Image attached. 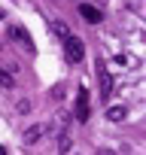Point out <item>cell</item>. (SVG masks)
I'll return each instance as SVG.
<instances>
[{
    "mask_svg": "<svg viewBox=\"0 0 146 155\" xmlns=\"http://www.w3.org/2000/svg\"><path fill=\"white\" fill-rule=\"evenodd\" d=\"M88 116H91L88 91H85V88H79V94H76V119H79V122H88Z\"/></svg>",
    "mask_w": 146,
    "mask_h": 155,
    "instance_id": "2",
    "label": "cell"
},
{
    "mask_svg": "<svg viewBox=\"0 0 146 155\" xmlns=\"http://www.w3.org/2000/svg\"><path fill=\"white\" fill-rule=\"evenodd\" d=\"M0 85H3V88H12V76L3 73V70H0Z\"/></svg>",
    "mask_w": 146,
    "mask_h": 155,
    "instance_id": "10",
    "label": "cell"
},
{
    "mask_svg": "<svg viewBox=\"0 0 146 155\" xmlns=\"http://www.w3.org/2000/svg\"><path fill=\"white\" fill-rule=\"evenodd\" d=\"M58 152H61V155L70 152V134H67V131H61V137H58Z\"/></svg>",
    "mask_w": 146,
    "mask_h": 155,
    "instance_id": "9",
    "label": "cell"
},
{
    "mask_svg": "<svg viewBox=\"0 0 146 155\" xmlns=\"http://www.w3.org/2000/svg\"><path fill=\"white\" fill-rule=\"evenodd\" d=\"M49 28H52V34H55L58 40H67V37H70V28H67L64 21H52Z\"/></svg>",
    "mask_w": 146,
    "mask_h": 155,
    "instance_id": "7",
    "label": "cell"
},
{
    "mask_svg": "<svg viewBox=\"0 0 146 155\" xmlns=\"http://www.w3.org/2000/svg\"><path fill=\"white\" fill-rule=\"evenodd\" d=\"M64 55H67V61H73V64H76V61H82V55H85V46H82V40H76V37H67L64 40Z\"/></svg>",
    "mask_w": 146,
    "mask_h": 155,
    "instance_id": "1",
    "label": "cell"
},
{
    "mask_svg": "<svg viewBox=\"0 0 146 155\" xmlns=\"http://www.w3.org/2000/svg\"><path fill=\"white\" fill-rule=\"evenodd\" d=\"M79 15H82L88 25H98V21L104 18V15H101V9H98V6H91V3H79Z\"/></svg>",
    "mask_w": 146,
    "mask_h": 155,
    "instance_id": "4",
    "label": "cell"
},
{
    "mask_svg": "<svg viewBox=\"0 0 146 155\" xmlns=\"http://www.w3.org/2000/svg\"><path fill=\"white\" fill-rule=\"evenodd\" d=\"M9 34H12V40H15V43H22V46H25L28 52H34V43H31V37H28V31H22V28H12Z\"/></svg>",
    "mask_w": 146,
    "mask_h": 155,
    "instance_id": "6",
    "label": "cell"
},
{
    "mask_svg": "<svg viewBox=\"0 0 146 155\" xmlns=\"http://www.w3.org/2000/svg\"><path fill=\"white\" fill-rule=\"evenodd\" d=\"M125 116H128L125 107H110V110H107V119H110V122H122Z\"/></svg>",
    "mask_w": 146,
    "mask_h": 155,
    "instance_id": "8",
    "label": "cell"
},
{
    "mask_svg": "<svg viewBox=\"0 0 146 155\" xmlns=\"http://www.w3.org/2000/svg\"><path fill=\"white\" fill-rule=\"evenodd\" d=\"M0 155H6V146H0Z\"/></svg>",
    "mask_w": 146,
    "mask_h": 155,
    "instance_id": "11",
    "label": "cell"
},
{
    "mask_svg": "<svg viewBox=\"0 0 146 155\" xmlns=\"http://www.w3.org/2000/svg\"><path fill=\"white\" fill-rule=\"evenodd\" d=\"M98 79H101V97L107 101V97L113 94V76H110V70H107L104 64H98Z\"/></svg>",
    "mask_w": 146,
    "mask_h": 155,
    "instance_id": "3",
    "label": "cell"
},
{
    "mask_svg": "<svg viewBox=\"0 0 146 155\" xmlns=\"http://www.w3.org/2000/svg\"><path fill=\"white\" fill-rule=\"evenodd\" d=\"M43 134H46V125H31V128L25 131V137H22V140H25V146H34Z\"/></svg>",
    "mask_w": 146,
    "mask_h": 155,
    "instance_id": "5",
    "label": "cell"
}]
</instances>
